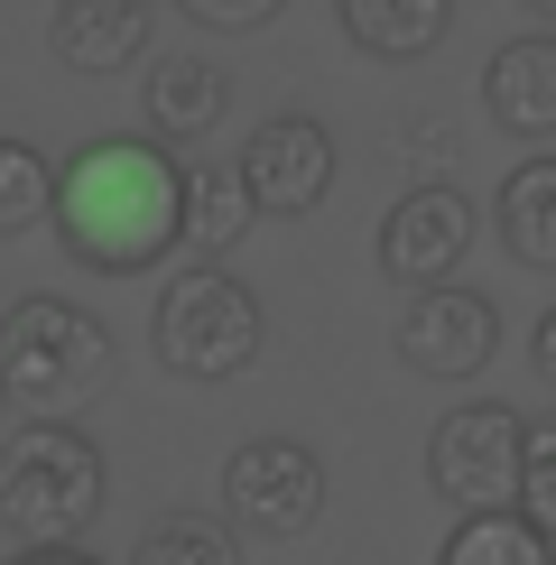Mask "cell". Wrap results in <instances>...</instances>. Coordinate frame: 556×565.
<instances>
[{"instance_id": "6da1fadb", "label": "cell", "mask_w": 556, "mask_h": 565, "mask_svg": "<svg viewBox=\"0 0 556 565\" xmlns=\"http://www.w3.org/2000/svg\"><path fill=\"white\" fill-rule=\"evenodd\" d=\"M177 195L185 168L168 158V139H84L46 185V223H56L65 260L139 278L177 250Z\"/></svg>"}, {"instance_id": "7a4b0ae2", "label": "cell", "mask_w": 556, "mask_h": 565, "mask_svg": "<svg viewBox=\"0 0 556 565\" xmlns=\"http://www.w3.org/2000/svg\"><path fill=\"white\" fill-rule=\"evenodd\" d=\"M103 510V445L75 417H29L0 445V529L19 547H75Z\"/></svg>"}, {"instance_id": "3957f363", "label": "cell", "mask_w": 556, "mask_h": 565, "mask_svg": "<svg viewBox=\"0 0 556 565\" xmlns=\"http://www.w3.org/2000/svg\"><path fill=\"white\" fill-rule=\"evenodd\" d=\"M149 343H158V371H168V381L223 390V381H242V371L260 362L269 316H260V297H250L223 260H195V269H177L168 288H158Z\"/></svg>"}, {"instance_id": "277c9868", "label": "cell", "mask_w": 556, "mask_h": 565, "mask_svg": "<svg viewBox=\"0 0 556 565\" xmlns=\"http://www.w3.org/2000/svg\"><path fill=\"white\" fill-rule=\"evenodd\" d=\"M103 390H111V334L75 297H19L0 316V398H19L29 417H75Z\"/></svg>"}, {"instance_id": "5b68a950", "label": "cell", "mask_w": 556, "mask_h": 565, "mask_svg": "<svg viewBox=\"0 0 556 565\" xmlns=\"http://www.w3.org/2000/svg\"><path fill=\"white\" fill-rule=\"evenodd\" d=\"M324 520V463L297 436H250L223 463V529L232 537H307Z\"/></svg>"}, {"instance_id": "8992f818", "label": "cell", "mask_w": 556, "mask_h": 565, "mask_svg": "<svg viewBox=\"0 0 556 565\" xmlns=\"http://www.w3.org/2000/svg\"><path fill=\"white\" fill-rule=\"evenodd\" d=\"M520 436H528L520 408H501V398H463V408H446L436 436H427V482L446 491L455 510H501L510 482H520Z\"/></svg>"}, {"instance_id": "52a82bcc", "label": "cell", "mask_w": 556, "mask_h": 565, "mask_svg": "<svg viewBox=\"0 0 556 565\" xmlns=\"http://www.w3.org/2000/svg\"><path fill=\"white\" fill-rule=\"evenodd\" d=\"M232 177H242L250 214L297 223V214H316V204L334 195V130H324L316 111H269V121L242 139Z\"/></svg>"}, {"instance_id": "ba28073f", "label": "cell", "mask_w": 556, "mask_h": 565, "mask_svg": "<svg viewBox=\"0 0 556 565\" xmlns=\"http://www.w3.org/2000/svg\"><path fill=\"white\" fill-rule=\"evenodd\" d=\"M501 352V306L482 288H408V316H399V362L417 381H482V362Z\"/></svg>"}, {"instance_id": "9c48e42d", "label": "cell", "mask_w": 556, "mask_h": 565, "mask_svg": "<svg viewBox=\"0 0 556 565\" xmlns=\"http://www.w3.org/2000/svg\"><path fill=\"white\" fill-rule=\"evenodd\" d=\"M463 250H473V204L455 185H408L381 214V278L389 288H436V278L463 269Z\"/></svg>"}, {"instance_id": "30bf717a", "label": "cell", "mask_w": 556, "mask_h": 565, "mask_svg": "<svg viewBox=\"0 0 556 565\" xmlns=\"http://www.w3.org/2000/svg\"><path fill=\"white\" fill-rule=\"evenodd\" d=\"M46 46L75 75H111V65H130L149 46V0H56L46 10Z\"/></svg>"}, {"instance_id": "8fae6325", "label": "cell", "mask_w": 556, "mask_h": 565, "mask_svg": "<svg viewBox=\"0 0 556 565\" xmlns=\"http://www.w3.org/2000/svg\"><path fill=\"white\" fill-rule=\"evenodd\" d=\"M482 111L510 139H556V38H510L482 65Z\"/></svg>"}, {"instance_id": "7c38bea8", "label": "cell", "mask_w": 556, "mask_h": 565, "mask_svg": "<svg viewBox=\"0 0 556 565\" xmlns=\"http://www.w3.org/2000/svg\"><path fill=\"white\" fill-rule=\"evenodd\" d=\"M223 65L214 56H158L149 65V93H139V103H149V139H204L223 121Z\"/></svg>"}, {"instance_id": "4fadbf2b", "label": "cell", "mask_w": 556, "mask_h": 565, "mask_svg": "<svg viewBox=\"0 0 556 565\" xmlns=\"http://www.w3.org/2000/svg\"><path fill=\"white\" fill-rule=\"evenodd\" d=\"M492 223H501V250L520 269H556V158H520L501 177Z\"/></svg>"}, {"instance_id": "5bb4252c", "label": "cell", "mask_w": 556, "mask_h": 565, "mask_svg": "<svg viewBox=\"0 0 556 565\" xmlns=\"http://www.w3.org/2000/svg\"><path fill=\"white\" fill-rule=\"evenodd\" d=\"M334 19H343V38H353L362 56L408 65V56H427V46L446 38L455 0H334Z\"/></svg>"}, {"instance_id": "9a60e30c", "label": "cell", "mask_w": 556, "mask_h": 565, "mask_svg": "<svg viewBox=\"0 0 556 565\" xmlns=\"http://www.w3.org/2000/svg\"><path fill=\"white\" fill-rule=\"evenodd\" d=\"M250 232V195L232 168H185V195H177V250L195 260H223L232 242Z\"/></svg>"}, {"instance_id": "2e32d148", "label": "cell", "mask_w": 556, "mask_h": 565, "mask_svg": "<svg viewBox=\"0 0 556 565\" xmlns=\"http://www.w3.org/2000/svg\"><path fill=\"white\" fill-rule=\"evenodd\" d=\"M436 565H556L547 529H528L520 510H455V537L436 547Z\"/></svg>"}, {"instance_id": "e0dca14e", "label": "cell", "mask_w": 556, "mask_h": 565, "mask_svg": "<svg viewBox=\"0 0 556 565\" xmlns=\"http://www.w3.org/2000/svg\"><path fill=\"white\" fill-rule=\"evenodd\" d=\"M130 565H242V537L223 520H204V510H168V520L139 529Z\"/></svg>"}, {"instance_id": "ac0fdd59", "label": "cell", "mask_w": 556, "mask_h": 565, "mask_svg": "<svg viewBox=\"0 0 556 565\" xmlns=\"http://www.w3.org/2000/svg\"><path fill=\"white\" fill-rule=\"evenodd\" d=\"M46 185H56V158H38L29 139H0V232L46 223Z\"/></svg>"}, {"instance_id": "d6986e66", "label": "cell", "mask_w": 556, "mask_h": 565, "mask_svg": "<svg viewBox=\"0 0 556 565\" xmlns=\"http://www.w3.org/2000/svg\"><path fill=\"white\" fill-rule=\"evenodd\" d=\"M278 10H288V0H185V19H204V29H223V38H250V29H269Z\"/></svg>"}, {"instance_id": "ffe728a7", "label": "cell", "mask_w": 556, "mask_h": 565, "mask_svg": "<svg viewBox=\"0 0 556 565\" xmlns=\"http://www.w3.org/2000/svg\"><path fill=\"white\" fill-rule=\"evenodd\" d=\"M10 565H93V556H75V547H19Z\"/></svg>"}, {"instance_id": "44dd1931", "label": "cell", "mask_w": 556, "mask_h": 565, "mask_svg": "<svg viewBox=\"0 0 556 565\" xmlns=\"http://www.w3.org/2000/svg\"><path fill=\"white\" fill-rule=\"evenodd\" d=\"M520 10H538V19H556V0H520Z\"/></svg>"}, {"instance_id": "7402d4cb", "label": "cell", "mask_w": 556, "mask_h": 565, "mask_svg": "<svg viewBox=\"0 0 556 565\" xmlns=\"http://www.w3.org/2000/svg\"><path fill=\"white\" fill-rule=\"evenodd\" d=\"M0 408H10V398H0Z\"/></svg>"}]
</instances>
